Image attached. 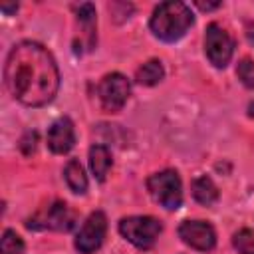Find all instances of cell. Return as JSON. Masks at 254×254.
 <instances>
[{
	"instance_id": "6da1fadb",
	"label": "cell",
	"mask_w": 254,
	"mask_h": 254,
	"mask_svg": "<svg viewBox=\"0 0 254 254\" xmlns=\"http://www.w3.org/2000/svg\"><path fill=\"white\" fill-rule=\"evenodd\" d=\"M4 83L10 95L28 107L48 105L60 89L54 56L38 42H18L4 64Z\"/></svg>"
},
{
	"instance_id": "7a4b0ae2",
	"label": "cell",
	"mask_w": 254,
	"mask_h": 254,
	"mask_svg": "<svg viewBox=\"0 0 254 254\" xmlns=\"http://www.w3.org/2000/svg\"><path fill=\"white\" fill-rule=\"evenodd\" d=\"M192 24H194V16H192L190 8L179 0L161 2L153 10V16L149 20V28H151L153 36L163 42L181 40Z\"/></svg>"
},
{
	"instance_id": "3957f363",
	"label": "cell",
	"mask_w": 254,
	"mask_h": 254,
	"mask_svg": "<svg viewBox=\"0 0 254 254\" xmlns=\"http://www.w3.org/2000/svg\"><path fill=\"white\" fill-rule=\"evenodd\" d=\"M147 189L151 196L165 206L167 210H177L183 202V185L177 171L167 169L161 173H155L147 179Z\"/></svg>"
},
{
	"instance_id": "277c9868",
	"label": "cell",
	"mask_w": 254,
	"mask_h": 254,
	"mask_svg": "<svg viewBox=\"0 0 254 254\" xmlns=\"http://www.w3.org/2000/svg\"><path fill=\"white\" fill-rule=\"evenodd\" d=\"M161 230H163V224L153 216H127L119 220L121 236L141 250L155 246Z\"/></svg>"
},
{
	"instance_id": "5b68a950",
	"label": "cell",
	"mask_w": 254,
	"mask_h": 254,
	"mask_svg": "<svg viewBox=\"0 0 254 254\" xmlns=\"http://www.w3.org/2000/svg\"><path fill=\"white\" fill-rule=\"evenodd\" d=\"M97 95L101 101L103 111L107 113H117L121 111V107L127 103L129 95H131V85L127 81V77L123 73H107L97 87Z\"/></svg>"
},
{
	"instance_id": "8992f818",
	"label": "cell",
	"mask_w": 254,
	"mask_h": 254,
	"mask_svg": "<svg viewBox=\"0 0 254 254\" xmlns=\"http://www.w3.org/2000/svg\"><path fill=\"white\" fill-rule=\"evenodd\" d=\"M204 52H206L208 62L214 67H226V64L230 62L234 54V42L222 26L212 22L208 24L206 34H204Z\"/></svg>"
},
{
	"instance_id": "52a82bcc",
	"label": "cell",
	"mask_w": 254,
	"mask_h": 254,
	"mask_svg": "<svg viewBox=\"0 0 254 254\" xmlns=\"http://www.w3.org/2000/svg\"><path fill=\"white\" fill-rule=\"evenodd\" d=\"M105 232H107V216L101 210L91 212L75 236V250L81 254L95 252L103 244Z\"/></svg>"
},
{
	"instance_id": "ba28073f",
	"label": "cell",
	"mask_w": 254,
	"mask_h": 254,
	"mask_svg": "<svg viewBox=\"0 0 254 254\" xmlns=\"http://www.w3.org/2000/svg\"><path fill=\"white\" fill-rule=\"evenodd\" d=\"M179 236L187 246L200 252H208L216 244V232L212 224L204 220H185L179 226Z\"/></svg>"
},
{
	"instance_id": "9c48e42d",
	"label": "cell",
	"mask_w": 254,
	"mask_h": 254,
	"mask_svg": "<svg viewBox=\"0 0 254 254\" xmlns=\"http://www.w3.org/2000/svg\"><path fill=\"white\" fill-rule=\"evenodd\" d=\"M75 145V129L69 117H60L48 131V147L56 155H65Z\"/></svg>"
},
{
	"instance_id": "30bf717a",
	"label": "cell",
	"mask_w": 254,
	"mask_h": 254,
	"mask_svg": "<svg viewBox=\"0 0 254 254\" xmlns=\"http://www.w3.org/2000/svg\"><path fill=\"white\" fill-rule=\"evenodd\" d=\"M75 226V212L65 202H54L44 214V228L69 232Z\"/></svg>"
},
{
	"instance_id": "8fae6325",
	"label": "cell",
	"mask_w": 254,
	"mask_h": 254,
	"mask_svg": "<svg viewBox=\"0 0 254 254\" xmlns=\"http://www.w3.org/2000/svg\"><path fill=\"white\" fill-rule=\"evenodd\" d=\"M111 153L105 145H93L89 149V167H91V173L97 181H105L107 177V171L111 167Z\"/></svg>"
},
{
	"instance_id": "7c38bea8",
	"label": "cell",
	"mask_w": 254,
	"mask_h": 254,
	"mask_svg": "<svg viewBox=\"0 0 254 254\" xmlns=\"http://www.w3.org/2000/svg\"><path fill=\"white\" fill-rule=\"evenodd\" d=\"M192 196H194L196 202H200L204 206H210L218 200V189H216V185L212 183L210 177L202 175V177H196L192 181Z\"/></svg>"
},
{
	"instance_id": "4fadbf2b",
	"label": "cell",
	"mask_w": 254,
	"mask_h": 254,
	"mask_svg": "<svg viewBox=\"0 0 254 254\" xmlns=\"http://www.w3.org/2000/svg\"><path fill=\"white\" fill-rule=\"evenodd\" d=\"M64 177H65L67 187H69L73 192L83 194V192L87 190V177H85V171H83V167H81L79 161L71 159V161L65 165V169H64Z\"/></svg>"
},
{
	"instance_id": "5bb4252c",
	"label": "cell",
	"mask_w": 254,
	"mask_h": 254,
	"mask_svg": "<svg viewBox=\"0 0 254 254\" xmlns=\"http://www.w3.org/2000/svg\"><path fill=\"white\" fill-rule=\"evenodd\" d=\"M163 77H165V69H163V64H161L159 60H149V62H145V64L137 69V73H135V81H137L139 85H147V87L159 83Z\"/></svg>"
},
{
	"instance_id": "9a60e30c",
	"label": "cell",
	"mask_w": 254,
	"mask_h": 254,
	"mask_svg": "<svg viewBox=\"0 0 254 254\" xmlns=\"http://www.w3.org/2000/svg\"><path fill=\"white\" fill-rule=\"evenodd\" d=\"M77 22L85 28V34H87V38H89V44L93 46V42H95V8H93V4H89V2H85V4H81L79 8H77Z\"/></svg>"
},
{
	"instance_id": "2e32d148",
	"label": "cell",
	"mask_w": 254,
	"mask_h": 254,
	"mask_svg": "<svg viewBox=\"0 0 254 254\" xmlns=\"http://www.w3.org/2000/svg\"><path fill=\"white\" fill-rule=\"evenodd\" d=\"M24 252V240L14 230H4L0 240V254H22Z\"/></svg>"
},
{
	"instance_id": "e0dca14e",
	"label": "cell",
	"mask_w": 254,
	"mask_h": 254,
	"mask_svg": "<svg viewBox=\"0 0 254 254\" xmlns=\"http://www.w3.org/2000/svg\"><path fill=\"white\" fill-rule=\"evenodd\" d=\"M232 244L238 250V254H254V232L248 228L238 230L232 236Z\"/></svg>"
},
{
	"instance_id": "ac0fdd59",
	"label": "cell",
	"mask_w": 254,
	"mask_h": 254,
	"mask_svg": "<svg viewBox=\"0 0 254 254\" xmlns=\"http://www.w3.org/2000/svg\"><path fill=\"white\" fill-rule=\"evenodd\" d=\"M236 75L248 89H254V62L252 60H248V58L240 60L236 65Z\"/></svg>"
},
{
	"instance_id": "d6986e66",
	"label": "cell",
	"mask_w": 254,
	"mask_h": 254,
	"mask_svg": "<svg viewBox=\"0 0 254 254\" xmlns=\"http://www.w3.org/2000/svg\"><path fill=\"white\" fill-rule=\"evenodd\" d=\"M36 143H38V133L36 131H28L24 133V137L20 139V151L24 155H32L36 151Z\"/></svg>"
},
{
	"instance_id": "ffe728a7",
	"label": "cell",
	"mask_w": 254,
	"mask_h": 254,
	"mask_svg": "<svg viewBox=\"0 0 254 254\" xmlns=\"http://www.w3.org/2000/svg\"><path fill=\"white\" fill-rule=\"evenodd\" d=\"M196 6H198L200 10H214V8L220 6V2H210V4H208V2H206V4H204V2H196Z\"/></svg>"
},
{
	"instance_id": "44dd1931",
	"label": "cell",
	"mask_w": 254,
	"mask_h": 254,
	"mask_svg": "<svg viewBox=\"0 0 254 254\" xmlns=\"http://www.w3.org/2000/svg\"><path fill=\"white\" fill-rule=\"evenodd\" d=\"M0 10H2L4 14H10V12L18 10V4H0Z\"/></svg>"
}]
</instances>
